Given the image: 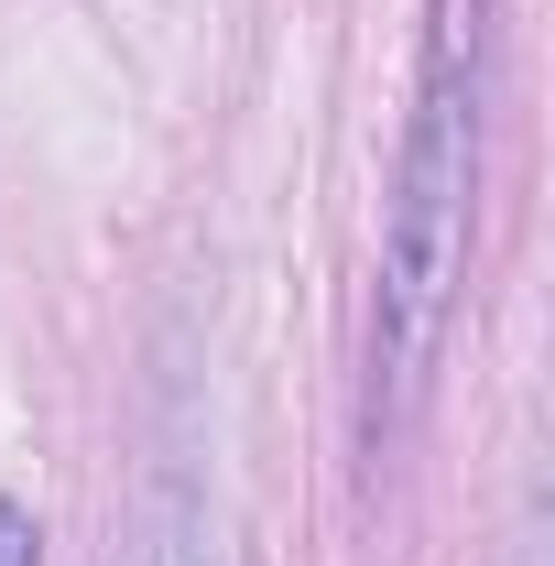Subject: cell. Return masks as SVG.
I'll return each instance as SVG.
<instances>
[{"label": "cell", "mask_w": 555, "mask_h": 566, "mask_svg": "<svg viewBox=\"0 0 555 566\" xmlns=\"http://www.w3.org/2000/svg\"><path fill=\"white\" fill-rule=\"evenodd\" d=\"M480 87H490V22L480 0H436V44H425L415 132L381 218V305H370V447L415 415L447 305L469 273V186H480Z\"/></svg>", "instance_id": "obj_1"}, {"label": "cell", "mask_w": 555, "mask_h": 566, "mask_svg": "<svg viewBox=\"0 0 555 566\" xmlns=\"http://www.w3.org/2000/svg\"><path fill=\"white\" fill-rule=\"evenodd\" d=\"M0 566H33V523H22L11 501H0Z\"/></svg>", "instance_id": "obj_2"}]
</instances>
